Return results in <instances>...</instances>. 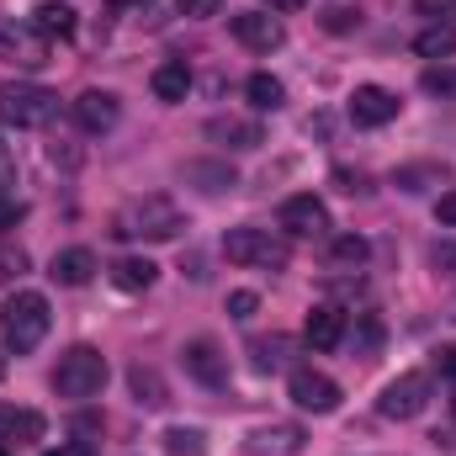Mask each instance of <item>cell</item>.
Segmentation results:
<instances>
[{"instance_id": "obj_1", "label": "cell", "mask_w": 456, "mask_h": 456, "mask_svg": "<svg viewBox=\"0 0 456 456\" xmlns=\"http://www.w3.org/2000/svg\"><path fill=\"white\" fill-rule=\"evenodd\" d=\"M186 228L181 218V208L170 202V197H138V202H127V208H117L112 213V233L117 239H149V244H165V239H175Z\"/></svg>"}, {"instance_id": "obj_2", "label": "cell", "mask_w": 456, "mask_h": 456, "mask_svg": "<svg viewBox=\"0 0 456 456\" xmlns=\"http://www.w3.org/2000/svg\"><path fill=\"white\" fill-rule=\"evenodd\" d=\"M48 324H53V314H48L43 292H16V297L0 303V335H5V350H16V355L37 350Z\"/></svg>"}, {"instance_id": "obj_3", "label": "cell", "mask_w": 456, "mask_h": 456, "mask_svg": "<svg viewBox=\"0 0 456 456\" xmlns=\"http://www.w3.org/2000/svg\"><path fill=\"white\" fill-rule=\"evenodd\" d=\"M107 387V355L96 345H75L53 366V393L59 398H96Z\"/></svg>"}, {"instance_id": "obj_4", "label": "cell", "mask_w": 456, "mask_h": 456, "mask_svg": "<svg viewBox=\"0 0 456 456\" xmlns=\"http://www.w3.org/2000/svg\"><path fill=\"white\" fill-rule=\"evenodd\" d=\"M59 117V96L48 86H27V80H11L0 86V122L5 127H48Z\"/></svg>"}, {"instance_id": "obj_5", "label": "cell", "mask_w": 456, "mask_h": 456, "mask_svg": "<svg viewBox=\"0 0 456 456\" xmlns=\"http://www.w3.org/2000/svg\"><path fill=\"white\" fill-rule=\"evenodd\" d=\"M224 255L233 265H260V271H281V265L292 260L287 239H276L271 228H228Z\"/></svg>"}, {"instance_id": "obj_6", "label": "cell", "mask_w": 456, "mask_h": 456, "mask_svg": "<svg viewBox=\"0 0 456 456\" xmlns=\"http://www.w3.org/2000/svg\"><path fill=\"white\" fill-rule=\"evenodd\" d=\"M425 403H430V377H425V371H403V377L387 382L382 398H377V409H382L387 419H419Z\"/></svg>"}, {"instance_id": "obj_7", "label": "cell", "mask_w": 456, "mask_h": 456, "mask_svg": "<svg viewBox=\"0 0 456 456\" xmlns=\"http://www.w3.org/2000/svg\"><path fill=\"white\" fill-rule=\"evenodd\" d=\"M287 387H292V403L308 409V414H335L340 409V382L324 377V371H314V366H297Z\"/></svg>"}, {"instance_id": "obj_8", "label": "cell", "mask_w": 456, "mask_h": 456, "mask_svg": "<svg viewBox=\"0 0 456 456\" xmlns=\"http://www.w3.org/2000/svg\"><path fill=\"white\" fill-rule=\"evenodd\" d=\"M228 32H233L244 48H255V53H271V48L287 43V27H281L271 11H239V16H228Z\"/></svg>"}, {"instance_id": "obj_9", "label": "cell", "mask_w": 456, "mask_h": 456, "mask_svg": "<svg viewBox=\"0 0 456 456\" xmlns=\"http://www.w3.org/2000/svg\"><path fill=\"white\" fill-rule=\"evenodd\" d=\"M281 228L292 239H324L330 233V213H324L319 197H287L281 202Z\"/></svg>"}, {"instance_id": "obj_10", "label": "cell", "mask_w": 456, "mask_h": 456, "mask_svg": "<svg viewBox=\"0 0 456 456\" xmlns=\"http://www.w3.org/2000/svg\"><path fill=\"white\" fill-rule=\"evenodd\" d=\"M0 59L5 64H21V69H37L48 64V37H37L32 27H0Z\"/></svg>"}, {"instance_id": "obj_11", "label": "cell", "mask_w": 456, "mask_h": 456, "mask_svg": "<svg viewBox=\"0 0 456 456\" xmlns=\"http://www.w3.org/2000/svg\"><path fill=\"white\" fill-rule=\"evenodd\" d=\"M181 361H186V371H191L202 387H228V355L213 340H186Z\"/></svg>"}, {"instance_id": "obj_12", "label": "cell", "mask_w": 456, "mask_h": 456, "mask_svg": "<svg viewBox=\"0 0 456 456\" xmlns=\"http://www.w3.org/2000/svg\"><path fill=\"white\" fill-rule=\"evenodd\" d=\"M69 112H75V122H80L86 133H112L122 107H117L112 91H80V96L69 102Z\"/></svg>"}, {"instance_id": "obj_13", "label": "cell", "mask_w": 456, "mask_h": 456, "mask_svg": "<svg viewBox=\"0 0 456 456\" xmlns=\"http://www.w3.org/2000/svg\"><path fill=\"white\" fill-rule=\"evenodd\" d=\"M350 117H355V127H382V122L398 117V96L382 91V86H355V96H350Z\"/></svg>"}, {"instance_id": "obj_14", "label": "cell", "mask_w": 456, "mask_h": 456, "mask_svg": "<svg viewBox=\"0 0 456 456\" xmlns=\"http://www.w3.org/2000/svg\"><path fill=\"white\" fill-rule=\"evenodd\" d=\"M181 181H191V186L208 191V197H224V191L239 186L233 165H224V159H186V165H181Z\"/></svg>"}, {"instance_id": "obj_15", "label": "cell", "mask_w": 456, "mask_h": 456, "mask_svg": "<svg viewBox=\"0 0 456 456\" xmlns=\"http://www.w3.org/2000/svg\"><path fill=\"white\" fill-rule=\"evenodd\" d=\"M340 340H345V314L330 308V303H319V308L308 314V324H303V345H308V350H335Z\"/></svg>"}, {"instance_id": "obj_16", "label": "cell", "mask_w": 456, "mask_h": 456, "mask_svg": "<svg viewBox=\"0 0 456 456\" xmlns=\"http://www.w3.org/2000/svg\"><path fill=\"white\" fill-rule=\"evenodd\" d=\"M48 276H53L59 287H86V281L96 276V255L80 249V244H75V249H59L53 265H48Z\"/></svg>"}, {"instance_id": "obj_17", "label": "cell", "mask_w": 456, "mask_h": 456, "mask_svg": "<svg viewBox=\"0 0 456 456\" xmlns=\"http://www.w3.org/2000/svg\"><path fill=\"white\" fill-rule=\"evenodd\" d=\"M208 138L224 143V149H260V143H265L260 122H244V117H213V122H208Z\"/></svg>"}, {"instance_id": "obj_18", "label": "cell", "mask_w": 456, "mask_h": 456, "mask_svg": "<svg viewBox=\"0 0 456 456\" xmlns=\"http://www.w3.org/2000/svg\"><path fill=\"white\" fill-rule=\"evenodd\" d=\"M154 276H159V265H154L149 255H122V260L112 265V287L117 292H149Z\"/></svg>"}, {"instance_id": "obj_19", "label": "cell", "mask_w": 456, "mask_h": 456, "mask_svg": "<svg viewBox=\"0 0 456 456\" xmlns=\"http://www.w3.org/2000/svg\"><path fill=\"white\" fill-rule=\"evenodd\" d=\"M75 27H80V21H75V11H69L64 0H43V5L32 11V32H37V37H75Z\"/></svg>"}, {"instance_id": "obj_20", "label": "cell", "mask_w": 456, "mask_h": 456, "mask_svg": "<svg viewBox=\"0 0 456 456\" xmlns=\"http://www.w3.org/2000/svg\"><path fill=\"white\" fill-rule=\"evenodd\" d=\"M149 86H154L159 102H186V91H191V69H186V59H165V64L149 75Z\"/></svg>"}, {"instance_id": "obj_21", "label": "cell", "mask_w": 456, "mask_h": 456, "mask_svg": "<svg viewBox=\"0 0 456 456\" xmlns=\"http://www.w3.org/2000/svg\"><path fill=\"white\" fill-rule=\"evenodd\" d=\"M43 436V414L37 409H0V441L5 446H27Z\"/></svg>"}, {"instance_id": "obj_22", "label": "cell", "mask_w": 456, "mask_h": 456, "mask_svg": "<svg viewBox=\"0 0 456 456\" xmlns=\"http://www.w3.org/2000/svg\"><path fill=\"white\" fill-rule=\"evenodd\" d=\"M249 452H303V430L297 425H271V430H249V441H244Z\"/></svg>"}, {"instance_id": "obj_23", "label": "cell", "mask_w": 456, "mask_h": 456, "mask_svg": "<svg viewBox=\"0 0 456 456\" xmlns=\"http://www.w3.org/2000/svg\"><path fill=\"white\" fill-rule=\"evenodd\" d=\"M287 361H292V340H287V335L249 340V366H255V371H281Z\"/></svg>"}, {"instance_id": "obj_24", "label": "cell", "mask_w": 456, "mask_h": 456, "mask_svg": "<svg viewBox=\"0 0 456 456\" xmlns=\"http://www.w3.org/2000/svg\"><path fill=\"white\" fill-rule=\"evenodd\" d=\"M127 382H133V398H138L143 409H165V403H170V393H165L159 371H149V366H133V371H127Z\"/></svg>"}, {"instance_id": "obj_25", "label": "cell", "mask_w": 456, "mask_h": 456, "mask_svg": "<svg viewBox=\"0 0 456 456\" xmlns=\"http://www.w3.org/2000/svg\"><path fill=\"white\" fill-rule=\"evenodd\" d=\"M366 255H371V244H366L361 233H340V239L330 244V265H335V271H361Z\"/></svg>"}, {"instance_id": "obj_26", "label": "cell", "mask_w": 456, "mask_h": 456, "mask_svg": "<svg viewBox=\"0 0 456 456\" xmlns=\"http://www.w3.org/2000/svg\"><path fill=\"white\" fill-rule=\"evenodd\" d=\"M414 53H419V59H446V53H456V27H446V21L425 27V32L414 37Z\"/></svg>"}, {"instance_id": "obj_27", "label": "cell", "mask_w": 456, "mask_h": 456, "mask_svg": "<svg viewBox=\"0 0 456 456\" xmlns=\"http://www.w3.org/2000/svg\"><path fill=\"white\" fill-rule=\"evenodd\" d=\"M249 102H255V112H276L281 102H287V91H281V80L276 75H249Z\"/></svg>"}, {"instance_id": "obj_28", "label": "cell", "mask_w": 456, "mask_h": 456, "mask_svg": "<svg viewBox=\"0 0 456 456\" xmlns=\"http://www.w3.org/2000/svg\"><path fill=\"white\" fill-rule=\"evenodd\" d=\"M27 265H32V255H27L16 239H5V233H0V287H5V281H21V276H27Z\"/></svg>"}, {"instance_id": "obj_29", "label": "cell", "mask_w": 456, "mask_h": 456, "mask_svg": "<svg viewBox=\"0 0 456 456\" xmlns=\"http://www.w3.org/2000/svg\"><path fill=\"white\" fill-rule=\"evenodd\" d=\"M165 452H170V456H202V452H208V436H202V430L175 425V430H165Z\"/></svg>"}, {"instance_id": "obj_30", "label": "cell", "mask_w": 456, "mask_h": 456, "mask_svg": "<svg viewBox=\"0 0 456 456\" xmlns=\"http://www.w3.org/2000/svg\"><path fill=\"white\" fill-rule=\"evenodd\" d=\"M430 96H456V69H425V80H419Z\"/></svg>"}, {"instance_id": "obj_31", "label": "cell", "mask_w": 456, "mask_h": 456, "mask_svg": "<svg viewBox=\"0 0 456 456\" xmlns=\"http://www.w3.org/2000/svg\"><path fill=\"white\" fill-rule=\"evenodd\" d=\"M414 11H419V16H430V21L456 27V0H414Z\"/></svg>"}, {"instance_id": "obj_32", "label": "cell", "mask_w": 456, "mask_h": 456, "mask_svg": "<svg viewBox=\"0 0 456 456\" xmlns=\"http://www.w3.org/2000/svg\"><path fill=\"white\" fill-rule=\"evenodd\" d=\"M16 191V159H11V149L0 143V197H11Z\"/></svg>"}, {"instance_id": "obj_33", "label": "cell", "mask_w": 456, "mask_h": 456, "mask_svg": "<svg viewBox=\"0 0 456 456\" xmlns=\"http://www.w3.org/2000/svg\"><path fill=\"white\" fill-rule=\"evenodd\" d=\"M255 308H260V297H255V292H233V297H228V314H233V319H249Z\"/></svg>"}, {"instance_id": "obj_34", "label": "cell", "mask_w": 456, "mask_h": 456, "mask_svg": "<svg viewBox=\"0 0 456 456\" xmlns=\"http://www.w3.org/2000/svg\"><path fill=\"white\" fill-rule=\"evenodd\" d=\"M218 5H224V0H175L181 16H218Z\"/></svg>"}, {"instance_id": "obj_35", "label": "cell", "mask_w": 456, "mask_h": 456, "mask_svg": "<svg viewBox=\"0 0 456 456\" xmlns=\"http://www.w3.org/2000/svg\"><path fill=\"white\" fill-rule=\"evenodd\" d=\"M21 218H27V202H16V197H0V228L21 224Z\"/></svg>"}, {"instance_id": "obj_36", "label": "cell", "mask_w": 456, "mask_h": 456, "mask_svg": "<svg viewBox=\"0 0 456 456\" xmlns=\"http://www.w3.org/2000/svg\"><path fill=\"white\" fill-rule=\"evenodd\" d=\"M43 456H96L86 441H64V446H53V452H43Z\"/></svg>"}, {"instance_id": "obj_37", "label": "cell", "mask_w": 456, "mask_h": 456, "mask_svg": "<svg viewBox=\"0 0 456 456\" xmlns=\"http://www.w3.org/2000/svg\"><path fill=\"white\" fill-rule=\"evenodd\" d=\"M436 213H441V224H456V191H446V197L436 202Z\"/></svg>"}, {"instance_id": "obj_38", "label": "cell", "mask_w": 456, "mask_h": 456, "mask_svg": "<svg viewBox=\"0 0 456 456\" xmlns=\"http://www.w3.org/2000/svg\"><path fill=\"white\" fill-rule=\"evenodd\" d=\"M330 27L345 32V27H355V11H330Z\"/></svg>"}, {"instance_id": "obj_39", "label": "cell", "mask_w": 456, "mask_h": 456, "mask_svg": "<svg viewBox=\"0 0 456 456\" xmlns=\"http://www.w3.org/2000/svg\"><path fill=\"white\" fill-rule=\"evenodd\" d=\"M436 265H456V244H436V255H430Z\"/></svg>"}, {"instance_id": "obj_40", "label": "cell", "mask_w": 456, "mask_h": 456, "mask_svg": "<svg viewBox=\"0 0 456 456\" xmlns=\"http://www.w3.org/2000/svg\"><path fill=\"white\" fill-rule=\"evenodd\" d=\"M441 371L456 382V345H446V350H441Z\"/></svg>"}, {"instance_id": "obj_41", "label": "cell", "mask_w": 456, "mask_h": 456, "mask_svg": "<svg viewBox=\"0 0 456 456\" xmlns=\"http://www.w3.org/2000/svg\"><path fill=\"white\" fill-rule=\"evenodd\" d=\"M265 5H271V16H276V11H297L303 0H265Z\"/></svg>"}, {"instance_id": "obj_42", "label": "cell", "mask_w": 456, "mask_h": 456, "mask_svg": "<svg viewBox=\"0 0 456 456\" xmlns=\"http://www.w3.org/2000/svg\"><path fill=\"white\" fill-rule=\"evenodd\" d=\"M112 11H133V5H149V0H107Z\"/></svg>"}, {"instance_id": "obj_43", "label": "cell", "mask_w": 456, "mask_h": 456, "mask_svg": "<svg viewBox=\"0 0 456 456\" xmlns=\"http://www.w3.org/2000/svg\"><path fill=\"white\" fill-rule=\"evenodd\" d=\"M446 319H456V297H452V308H446Z\"/></svg>"}, {"instance_id": "obj_44", "label": "cell", "mask_w": 456, "mask_h": 456, "mask_svg": "<svg viewBox=\"0 0 456 456\" xmlns=\"http://www.w3.org/2000/svg\"><path fill=\"white\" fill-rule=\"evenodd\" d=\"M0 456H11V446H5V441H0Z\"/></svg>"}, {"instance_id": "obj_45", "label": "cell", "mask_w": 456, "mask_h": 456, "mask_svg": "<svg viewBox=\"0 0 456 456\" xmlns=\"http://www.w3.org/2000/svg\"><path fill=\"white\" fill-rule=\"evenodd\" d=\"M0 377H5V361H0Z\"/></svg>"}, {"instance_id": "obj_46", "label": "cell", "mask_w": 456, "mask_h": 456, "mask_svg": "<svg viewBox=\"0 0 456 456\" xmlns=\"http://www.w3.org/2000/svg\"><path fill=\"white\" fill-rule=\"evenodd\" d=\"M452 409H456V393H452Z\"/></svg>"}]
</instances>
